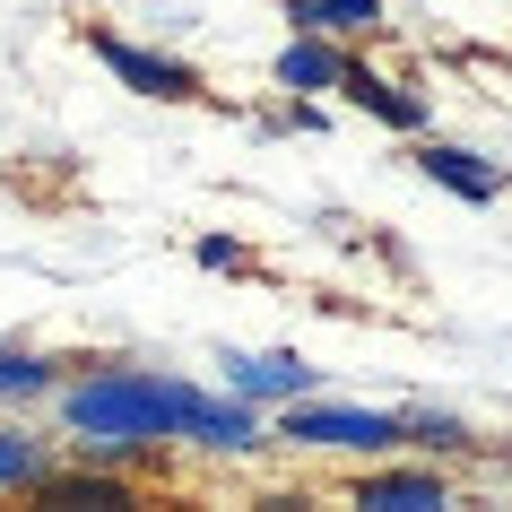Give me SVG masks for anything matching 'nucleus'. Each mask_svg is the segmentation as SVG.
Returning a JSON list of instances; mask_svg holds the SVG:
<instances>
[{
	"mask_svg": "<svg viewBox=\"0 0 512 512\" xmlns=\"http://www.w3.org/2000/svg\"><path fill=\"white\" fill-rule=\"evenodd\" d=\"M61 417L87 452H131V443H157V434H183V382L157 374H87L61 391Z\"/></svg>",
	"mask_w": 512,
	"mask_h": 512,
	"instance_id": "1",
	"label": "nucleus"
},
{
	"mask_svg": "<svg viewBox=\"0 0 512 512\" xmlns=\"http://www.w3.org/2000/svg\"><path fill=\"white\" fill-rule=\"evenodd\" d=\"M278 434H287V443H313V452H391V443H408V417H382V408H313V400H287Z\"/></svg>",
	"mask_w": 512,
	"mask_h": 512,
	"instance_id": "2",
	"label": "nucleus"
},
{
	"mask_svg": "<svg viewBox=\"0 0 512 512\" xmlns=\"http://www.w3.org/2000/svg\"><path fill=\"white\" fill-rule=\"evenodd\" d=\"M96 61H105L122 87H139V96H165V105H183V96H200V79H191L183 61L148 53V44H122V35H96Z\"/></svg>",
	"mask_w": 512,
	"mask_h": 512,
	"instance_id": "3",
	"label": "nucleus"
},
{
	"mask_svg": "<svg viewBox=\"0 0 512 512\" xmlns=\"http://www.w3.org/2000/svg\"><path fill=\"white\" fill-rule=\"evenodd\" d=\"M226 391H243V400H304L313 365L304 356H226Z\"/></svg>",
	"mask_w": 512,
	"mask_h": 512,
	"instance_id": "4",
	"label": "nucleus"
},
{
	"mask_svg": "<svg viewBox=\"0 0 512 512\" xmlns=\"http://www.w3.org/2000/svg\"><path fill=\"white\" fill-rule=\"evenodd\" d=\"M356 504H374V512H434V504H452V486L434 478V469H374V478L356 486Z\"/></svg>",
	"mask_w": 512,
	"mask_h": 512,
	"instance_id": "5",
	"label": "nucleus"
},
{
	"mask_svg": "<svg viewBox=\"0 0 512 512\" xmlns=\"http://www.w3.org/2000/svg\"><path fill=\"white\" fill-rule=\"evenodd\" d=\"M417 165H426L443 191H460V200H495V191H504V165H486L478 148H417Z\"/></svg>",
	"mask_w": 512,
	"mask_h": 512,
	"instance_id": "6",
	"label": "nucleus"
},
{
	"mask_svg": "<svg viewBox=\"0 0 512 512\" xmlns=\"http://www.w3.org/2000/svg\"><path fill=\"white\" fill-rule=\"evenodd\" d=\"M339 96H348V105H365V113H382L391 131H417V122H426V105H417L408 87H391L382 70H365V61H348V79H339Z\"/></svg>",
	"mask_w": 512,
	"mask_h": 512,
	"instance_id": "7",
	"label": "nucleus"
},
{
	"mask_svg": "<svg viewBox=\"0 0 512 512\" xmlns=\"http://www.w3.org/2000/svg\"><path fill=\"white\" fill-rule=\"evenodd\" d=\"M339 79H348V61L330 53V35H304V27H296V44L278 53V87L313 96V87H339Z\"/></svg>",
	"mask_w": 512,
	"mask_h": 512,
	"instance_id": "8",
	"label": "nucleus"
},
{
	"mask_svg": "<svg viewBox=\"0 0 512 512\" xmlns=\"http://www.w3.org/2000/svg\"><path fill=\"white\" fill-rule=\"evenodd\" d=\"M304 35H356V27H374L382 18V0H296L287 9Z\"/></svg>",
	"mask_w": 512,
	"mask_h": 512,
	"instance_id": "9",
	"label": "nucleus"
},
{
	"mask_svg": "<svg viewBox=\"0 0 512 512\" xmlns=\"http://www.w3.org/2000/svg\"><path fill=\"white\" fill-rule=\"evenodd\" d=\"M44 478H53L44 443H35V434H0V486L18 495V486H44Z\"/></svg>",
	"mask_w": 512,
	"mask_h": 512,
	"instance_id": "10",
	"label": "nucleus"
},
{
	"mask_svg": "<svg viewBox=\"0 0 512 512\" xmlns=\"http://www.w3.org/2000/svg\"><path fill=\"white\" fill-rule=\"evenodd\" d=\"M35 391H53V365L27 348H0V400H35Z\"/></svg>",
	"mask_w": 512,
	"mask_h": 512,
	"instance_id": "11",
	"label": "nucleus"
},
{
	"mask_svg": "<svg viewBox=\"0 0 512 512\" xmlns=\"http://www.w3.org/2000/svg\"><path fill=\"white\" fill-rule=\"evenodd\" d=\"M35 495H44V504H131L122 478H44Z\"/></svg>",
	"mask_w": 512,
	"mask_h": 512,
	"instance_id": "12",
	"label": "nucleus"
},
{
	"mask_svg": "<svg viewBox=\"0 0 512 512\" xmlns=\"http://www.w3.org/2000/svg\"><path fill=\"white\" fill-rule=\"evenodd\" d=\"M408 443H417V452H460L469 434H460L452 417H434V408H426V417H408Z\"/></svg>",
	"mask_w": 512,
	"mask_h": 512,
	"instance_id": "13",
	"label": "nucleus"
},
{
	"mask_svg": "<svg viewBox=\"0 0 512 512\" xmlns=\"http://www.w3.org/2000/svg\"><path fill=\"white\" fill-rule=\"evenodd\" d=\"M200 270H243V243H226V235H209V243H200Z\"/></svg>",
	"mask_w": 512,
	"mask_h": 512,
	"instance_id": "14",
	"label": "nucleus"
}]
</instances>
